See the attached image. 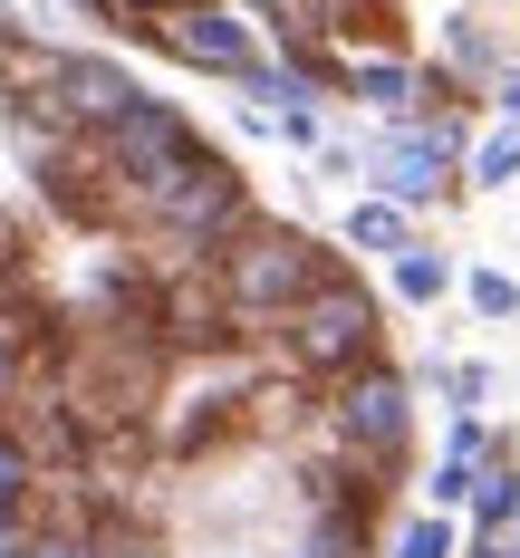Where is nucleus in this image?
Segmentation results:
<instances>
[{
	"instance_id": "f257e3e1",
	"label": "nucleus",
	"mask_w": 520,
	"mask_h": 558,
	"mask_svg": "<svg viewBox=\"0 0 520 558\" xmlns=\"http://www.w3.org/2000/svg\"><path fill=\"white\" fill-rule=\"evenodd\" d=\"M328 270H338V260H328L309 231L251 222V231H231L222 251H213V299H222L231 328H280V318H289V308H299Z\"/></svg>"
},
{
	"instance_id": "f03ea898",
	"label": "nucleus",
	"mask_w": 520,
	"mask_h": 558,
	"mask_svg": "<svg viewBox=\"0 0 520 558\" xmlns=\"http://www.w3.org/2000/svg\"><path fill=\"white\" fill-rule=\"evenodd\" d=\"M376 347H386V308H376V289L356 270H328L280 318V356L299 376H318V386H347L356 366H376Z\"/></svg>"
},
{
	"instance_id": "7ed1b4c3",
	"label": "nucleus",
	"mask_w": 520,
	"mask_h": 558,
	"mask_svg": "<svg viewBox=\"0 0 520 558\" xmlns=\"http://www.w3.org/2000/svg\"><path fill=\"white\" fill-rule=\"evenodd\" d=\"M135 222L155 231V241H173V251H193V260H213L231 231H251L261 213H251V193H241L231 155L193 145V155H183L165 183H145V193H135Z\"/></svg>"
},
{
	"instance_id": "20e7f679",
	"label": "nucleus",
	"mask_w": 520,
	"mask_h": 558,
	"mask_svg": "<svg viewBox=\"0 0 520 558\" xmlns=\"http://www.w3.org/2000/svg\"><path fill=\"white\" fill-rule=\"evenodd\" d=\"M328 424H338V444H347V472H396L404 444H414V386L376 356V366H356L338 386Z\"/></svg>"
},
{
	"instance_id": "39448f33",
	"label": "nucleus",
	"mask_w": 520,
	"mask_h": 558,
	"mask_svg": "<svg viewBox=\"0 0 520 558\" xmlns=\"http://www.w3.org/2000/svg\"><path fill=\"white\" fill-rule=\"evenodd\" d=\"M193 145H203V135H193V116L173 107V97H135V107L116 116L107 135H97V145H87V155H97V165L116 173V193H125V203H135V193H145V183H165V173L183 165V155H193Z\"/></svg>"
},
{
	"instance_id": "423d86ee",
	"label": "nucleus",
	"mask_w": 520,
	"mask_h": 558,
	"mask_svg": "<svg viewBox=\"0 0 520 558\" xmlns=\"http://www.w3.org/2000/svg\"><path fill=\"white\" fill-rule=\"evenodd\" d=\"M454 165H462V116H404L396 135L366 155V173H376V203H396V213L434 203V193L454 183Z\"/></svg>"
},
{
	"instance_id": "0eeeda50",
	"label": "nucleus",
	"mask_w": 520,
	"mask_h": 558,
	"mask_svg": "<svg viewBox=\"0 0 520 558\" xmlns=\"http://www.w3.org/2000/svg\"><path fill=\"white\" fill-rule=\"evenodd\" d=\"M135 97H145V87H135V68H116V58H97V49H58L49 87H39L49 135H77V145H97V135H107Z\"/></svg>"
},
{
	"instance_id": "6e6552de",
	"label": "nucleus",
	"mask_w": 520,
	"mask_h": 558,
	"mask_svg": "<svg viewBox=\"0 0 520 558\" xmlns=\"http://www.w3.org/2000/svg\"><path fill=\"white\" fill-rule=\"evenodd\" d=\"M145 29H155V49H173L183 68H203V77H251L261 68V29L231 0H193V10H165Z\"/></svg>"
},
{
	"instance_id": "1a4fd4ad",
	"label": "nucleus",
	"mask_w": 520,
	"mask_h": 558,
	"mask_svg": "<svg viewBox=\"0 0 520 558\" xmlns=\"http://www.w3.org/2000/svg\"><path fill=\"white\" fill-rule=\"evenodd\" d=\"M511 520H520V452L492 434L482 472H472V549L501 558V549H511Z\"/></svg>"
},
{
	"instance_id": "9d476101",
	"label": "nucleus",
	"mask_w": 520,
	"mask_h": 558,
	"mask_svg": "<svg viewBox=\"0 0 520 558\" xmlns=\"http://www.w3.org/2000/svg\"><path fill=\"white\" fill-rule=\"evenodd\" d=\"M155 328H165L173 347H222V337H231V318H222V299H213V289H193V279H183V289H165Z\"/></svg>"
},
{
	"instance_id": "9b49d317",
	"label": "nucleus",
	"mask_w": 520,
	"mask_h": 558,
	"mask_svg": "<svg viewBox=\"0 0 520 558\" xmlns=\"http://www.w3.org/2000/svg\"><path fill=\"white\" fill-rule=\"evenodd\" d=\"M338 87H356L366 107H386L396 125L414 116V68H404V58H376V49H366V58H347V68H338Z\"/></svg>"
},
{
	"instance_id": "f8f14e48",
	"label": "nucleus",
	"mask_w": 520,
	"mask_h": 558,
	"mask_svg": "<svg viewBox=\"0 0 520 558\" xmlns=\"http://www.w3.org/2000/svg\"><path fill=\"white\" fill-rule=\"evenodd\" d=\"M29 501H39V452H29V434L0 424V530H20Z\"/></svg>"
},
{
	"instance_id": "ddd939ff",
	"label": "nucleus",
	"mask_w": 520,
	"mask_h": 558,
	"mask_svg": "<svg viewBox=\"0 0 520 558\" xmlns=\"http://www.w3.org/2000/svg\"><path fill=\"white\" fill-rule=\"evenodd\" d=\"M444 289H454V260L424 251V241H404V251H396V299H404V308H434Z\"/></svg>"
},
{
	"instance_id": "4468645a",
	"label": "nucleus",
	"mask_w": 520,
	"mask_h": 558,
	"mask_svg": "<svg viewBox=\"0 0 520 558\" xmlns=\"http://www.w3.org/2000/svg\"><path fill=\"white\" fill-rule=\"evenodd\" d=\"M347 251H386V260H396L404 251V213L376 203V193H356V203H347Z\"/></svg>"
},
{
	"instance_id": "2eb2a0df",
	"label": "nucleus",
	"mask_w": 520,
	"mask_h": 558,
	"mask_svg": "<svg viewBox=\"0 0 520 558\" xmlns=\"http://www.w3.org/2000/svg\"><path fill=\"white\" fill-rule=\"evenodd\" d=\"M10 558H97L87 520H39V530H10Z\"/></svg>"
},
{
	"instance_id": "dca6fc26",
	"label": "nucleus",
	"mask_w": 520,
	"mask_h": 558,
	"mask_svg": "<svg viewBox=\"0 0 520 558\" xmlns=\"http://www.w3.org/2000/svg\"><path fill=\"white\" fill-rule=\"evenodd\" d=\"M454 549H462V530L444 520V510H414L396 539H386V558H454Z\"/></svg>"
},
{
	"instance_id": "f3484780",
	"label": "nucleus",
	"mask_w": 520,
	"mask_h": 558,
	"mask_svg": "<svg viewBox=\"0 0 520 558\" xmlns=\"http://www.w3.org/2000/svg\"><path fill=\"white\" fill-rule=\"evenodd\" d=\"M472 183H482V193L520 183V125H501V135H482V145H472Z\"/></svg>"
},
{
	"instance_id": "a211bd4d",
	"label": "nucleus",
	"mask_w": 520,
	"mask_h": 558,
	"mask_svg": "<svg viewBox=\"0 0 520 558\" xmlns=\"http://www.w3.org/2000/svg\"><path fill=\"white\" fill-rule=\"evenodd\" d=\"M20 376H29V318H10V308H0V404L20 395Z\"/></svg>"
},
{
	"instance_id": "6ab92c4d",
	"label": "nucleus",
	"mask_w": 520,
	"mask_h": 558,
	"mask_svg": "<svg viewBox=\"0 0 520 558\" xmlns=\"http://www.w3.org/2000/svg\"><path fill=\"white\" fill-rule=\"evenodd\" d=\"M472 308L482 318H520V279L511 270H472Z\"/></svg>"
},
{
	"instance_id": "aec40b11",
	"label": "nucleus",
	"mask_w": 520,
	"mask_h": 558,
	"mask_svg": "<svg viewBox=\"0 0 520 558\" xmlns=\"http://www.w3.org/2000/svg\"><path fill=\"white\" fill-rule=\"evenodd\" d=\"M492 107H501V125H520V68H501V77H492Z\"/></svg>"
},
{
	"instance_id": "412c9836",
	"label": "nucleus",
	"mask_w": 520,
	"mask_h": 558,
	"mask_svg": "<svg viewBox=\"0 0 520 558\" xmlns=\"http://www.w3.org/2000/svg\"><path fill=\"white\" fill-rule=\"evenodd\" d=\"M97 558H165L155 539H116V530H97Z\"/></svg>"
},
{
	"instance_id": "4be33fe9",
	"label": "nucleus",
	"mask_w": 520,
	"mask_h": 558,
	"mask_svg": "<svg viewBox=\"0 0 520 558\" xmlns=\"http://www.w3.org/2000/svg\"><path fill=\"white\" fill-rule=\"evenodd\" d=\"M107 10H145V20H165V10H193V0H107Z\"/></svg>"
},
{
	"instance_id": "5701e85b",
	"label": "nucleus",
	"mask_w": 520,
	"mask_h": 558,
	"mask_svg": "<svg viewBox=\"0 0 520 558\" xmlns=\"http://www.w3.org/2000/svg\"><path fill=\"white\" fill-rule=\"evenodd\" d=\"M501 558H520V539H511V549H501Z\"/></svg>"
}]
</instances>
